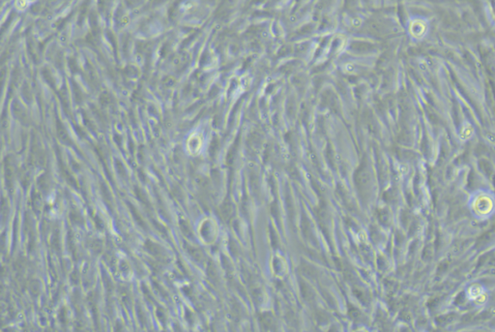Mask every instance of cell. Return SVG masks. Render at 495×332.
Returning <instances> with one entry per match:
<instances>
[{"label": "cell", "instance_id": "cell-1", "mask_svg": "<svg viewBox=\"0 0 495 332\" xmlns=\"http://www.w3.org/2000/svg\"><path fill=\"white\" fill-rule=\"evenodd\" d=\"M410 34L416 39L423 37L426 34V25L420 22H415L410 27Z\"/></svg>", "mask_w": 495, "mask_h": 332}]
</instances>
